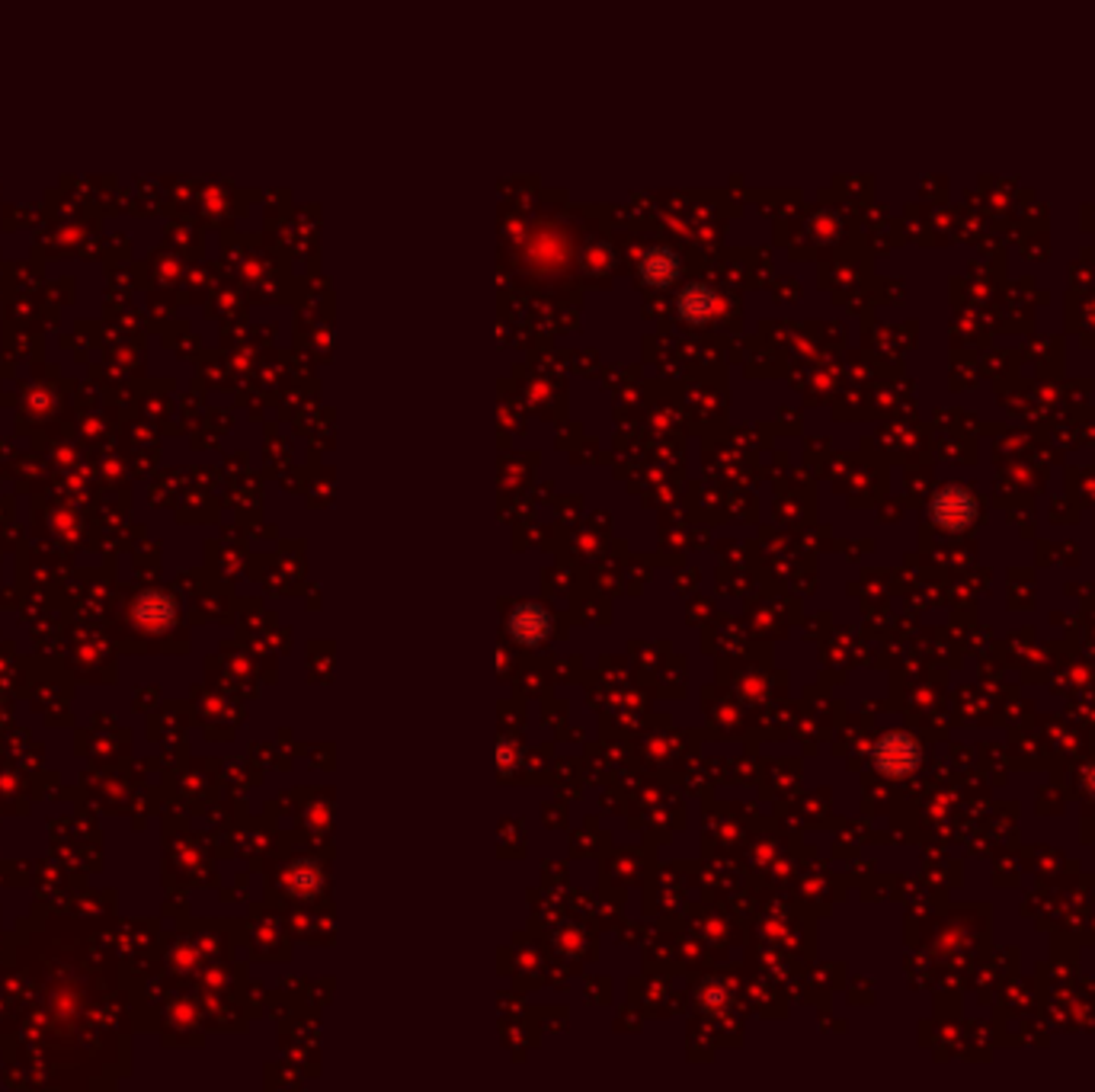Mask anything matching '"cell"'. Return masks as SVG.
I'll use <instances>...</instances> for the list:
<instances>
[{"mask_svg":"<svg viewBox=\"0 0 1095 1092\" xmlns=\"http://www.w3.org/2000/svg\"><path fill=\"white\" fill-rule=\"evenodd\" d=\"M919 750L916 743L906 734H887L881 743L874 746V766L887 772V775H903L916 766Z\"/></svg>","mask_w":1095,"mask_h":1092,"instance_id":"1","label":"cell"},{"mask_svg":"<svg viewBox=\"0 0 1095 1092\" xmlns=\"http://www.w3.org/2000/svg\"><path fill=\"white\" fill-rule=\"evenodd\" d=\"M548 631H551V615H548L539 602H526V606H516L510 612V635L519 641V644H539L548 638Z\"/></svg>","mask_w":1095,"mask_h":1092,"instance_id":"2","label":"cell"},{"mask_svg":"<svg viewBox=\"0 0 1095 1092\" xmlns=\"http://www.w3.org/2000/svg\"><path fill=\"white\" fill-rule=\"evenodd\" d=\"M932 516H935V523L945 529H961L968 520H974V500L964 491H945L935 497Z\"/></svg>","mask_w":1095,"mask_h":1092,"instance_id":"3","label":"cell"},{"mask_svg":"<svg viewBox=\"0 0 1095 1092\" xmlns=\"http://www.w3.org/2000/svg\"><path fill=\"white\" fill-rule=\"evenodd\" d=\"M714 301L717 298H714L711 289H704V285H692V289H686L683 298H680V311H683V318H689V321H704L711 314Z\"/></svg>","mask_w":1095,"mask_h":1092,"instance_id":"4","label":"cell"},{"mask_svg":"<svg viewBox=\"0 0 1095 1092\" xmlns=\"http://www.w3.org/2000/svg\"><path fill=\"white\" fill-rule=\"evenodd\" d=\"M676 269H680V263L673 260V253H667V250H654V253H647V260H644V279L660 285V282H667Z\"/></svg>","mask_w":1095,"mask_h":1092,"instance_id":"5","label":"cell"}]
</instances>
